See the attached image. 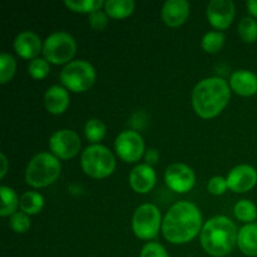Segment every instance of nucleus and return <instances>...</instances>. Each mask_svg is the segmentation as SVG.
<instances>
[{"label":"nucleus","mask_w":257,"mask_h":257,"mask_svg":"<svg viewBox=\"0 0 257 257\" xmlns=\"http://www.w3.org/2000/svg\"><path fill=\"white\" fill-rule=\"evenodd\" d=\"M202 215L192 202L175 203L163 217L162 233L166 240L175 245L192 241L202 231Z\"/></svg>","instance_id":"nucleus-1"},{"label":"nucleus","mask_w":257,"mask_h":257,"mask_svg":"<svg viewBox=\"0 0 257 257\" xmlns=\"http://www.w3.org/2000/svg\"><path fill=\"white\" fill-rule=\"evenodd\" d=\"M230 98V83L220 77L205 78L193 88L192 107L198 117L211 119L225 109Z\"/></svg>","instance_id":"nucleus-2"},{"label":"nucleus","mask_w":257,"mask_h":257,"mask_svg":"<svg viewBox=\"0 0 257 257\" xmlns=\"http://www.w3.org/2000/svg\"><path fill=\"white\" fill-rule=\"evenodd\" d=\"M238 230L226 216H215L203 225L200 233L201 246L211 256L223 257L237 245Z\"/></svg>","instance_id":"nucleus-3"},{"label":"nucleus","mask_w":257,"mask_h":257,"mask_svg":"<svg viewBox=\"0 0 257 257\" xmlns=\"http://www.w3.org/2000/svg\"><path fill=\"white\" fill-rule=\"evenodd\" d=\"M62 171L60 161L49 152L38 153L29 161L25 181L33 188L48 187L58 180Z\"/></svg>","instance_id":"nucleus-4"},{"label":"nucleus","mask_w":257,"mask_h":257,"mask_svg":"<svg viewBox=\"0 0 257 257\" xmlns=\"http://www.w3.org/2000/svg\"><path fill=\"white\" fill-rule=\"evenodd\" d=\"M80 166L87 176L95 180H103L114 172L115 157L105 146L90 145L82 152Z\"/></svg>","instance_id":"nucleus-5"},{"label":"nucleus","mask_w":257,"mask_h":257,"mask_svg":"<svg viewBox=\"0 0 257 257\" xmlns=\"http://www.w3.org/2000/svg\"><path fill=\"white\" fill-rule=\"evenodd\" d=\"M97 78L94 67L87 60H73L60 72L63 87L73 93H84L93 87Z\"/></svg>","instance_id":"nucleus-6"},{"label":"nucleus","mask_w":257,"mask_h":257,"mask_svg":"<svg viewBox=\"0 0 257 257\" xmlns=\"http://www.w3.org/2000/svg\"><path fill=\"white\" fill-rule=\"evenodd\" d=\"M75 53L77 43L69 33L55 32L48 35L43 43V55L50 64H69L73 62Z\"/></svg>","instance_id":"nucleus-7"},{"label":"nucleus","mask_w":257,"mask_h":257,"mask_svg":"<svg viewBox=\"0 0 257 257\" xmlns=\"http://www.w3.org/2000/svg\"><path fill=\"white\" fill-rule=\"evenodd\" d=\"M162 223L160 208L153 203H143L133 213L132 230L140 240H153L160 233Z\"/></svg>","instance_id":"nucleus-8"},{"label":"nucleus","mask_w":257,"mask_h":257,"mask_svg":"<svg viewBox=\"0 0 257 257\" xmlns=\"http://www.w3.org/2000/svg\"><path fill=\"white\" fill-rule=\"evenodd\" d=\"M114 150L122 161L127 163H136L145 155V141L136 131H123L115 138Z\"/></svg>","instance_id":"nucleus-9"},{"label":"nucleus","mask_w":257,"mask_h":257,"mask_svg":"<svg viewBox=\"0 0 257 257\" xmlns=\"http://www.w3.org/2000/svg\"><path fill=\"white\" fill-rule=\"evenodd\" d=\"M50 153L58 160L68 161L74 158L82 148V141L77 132L72 130H59L49 138Z\"/></svg>","instance_id":"nucleus-10"},{"label":"nucleus","mask_w":257,"mask_h":257,"mask_svg":"<svg viewBox=\"0 0 257 257\" xmlns=\"http://www.w3.org/2000/svg\"><path fill=\"white\" fill-rule=\"evenodd\" d=\"M165 181L167 187L176 193H187L195 187L196 176L185 163H172L166 168Z\"/></svg>","instance_id":"nucleus-11"},{"label":"nucleus","mask_w":257,"mask_h":257,"mask_svg":"<svg viewBox=\"0 0 257 257\" xmlns=\"http://www.w3.org/2000/svg\"><path fill=\"white\" fill-rule=\"evenodd\" d=\"M236 8L231 0H212L207 4L206 17L215 29L225 30L235 19Z\"/></svg>","instance_id":"nucleus-12"},{"label":"nucleus","mask_w":257,"mask_h":257,"mask_svg":"<svg viewBox=\"0 0 257 257\" xmlns=\"http://www.w3.org/2000/svg\"><path fill=\"white\" fill-rule=\"evenodd\" d=\"M228 190L235 193H245L252 190L257 183V171L250 165H240L228 172Z\"/></svg>","instance_id":"nucleus-13"},{"label":"nucleus","mask_w":257,"mask_h":257,"mask_svg":"<svg viewBox=\"0 0 257 257\" xmlns=\"http://www.w3.org/2000/svg\"><path fill=\"white\" fill-rule=\"evenodd\" d=\"M191 7L187 0H167L161 10L163 23L170 28H178L190 17Z\"/></svg>","instance_id":"nucleus-14"},{"label":"nucleus","mask_w":257,"mask_h":257,"mask_svg":"<svg viewBox=\"0 0 257 257\" xmlns=\"http://www.w3.org/2000/svg\"><path fill=\"white\" fill-rule=\"evenodd\" d=\"M157 181V175L153 170L152 166H148L147 163L137 165L130 173V185L131 188L136 193L146 195L153 190Z\"/></svg>","instance_id":"nucleus-15"},{"label":"nucleus","mask_w":257,"mask_h":257,"mask_svg":"<svg viewBox=\"0 0 257 257\" xmlns=\"http://www.w3.org/2000/svg\"><path fill=\"white\" fill-rule=\"evenodd\" d=\"M14 49L20 58L27 60L37 59L43 53V43L35 33L27 30L17 35L14 40Z\"/></svg>","instance_id":"nucleus-16"},{"label":"nucleus","mask_w":257,"mask_h":257,"mask_svg":"<svg viewBox=\"0 0 257 257\" xmlns=\"http://www.w3.org/2000/svg\"><path fill=\"white\" fill-rule=\"evenodd\" d=\"M70 104L69 90L63 85H52L44 94L45 109L50 114H63Z\"/></svg>","instance_id":"nucleus-17"},{"label":"nucleus","mask_w":257,"mask_h":257,"mask_svg":"<svg viewBox=\"0 0 257 257\" xmlns=\"http://www.w3.org/2000/svg\"><path fill=\"white\" fill-rule=\"evenodd\" d=\"M231 90L241 97H251L257 93V75L246 69L236 70L230 79Z\"/></svg>","instance_id":"nucleus-18"},{"label":"nucleus","mask_w":257,"mask_h":257,"mask_svg":"<svg viewBox=\"0 0 257 257\" xmlns=\"http://www.w3.org/2000/svg\"><path fill=\"white\" fill-rule=\"evenodd\" d=\"M237 246L246 256H257V223H247L238 230Z\"/></svg>","instance_id":"nucleus-19"},{"label":"nucleus","mask_w":257,"mask_h":257,"mask_svg":"<svg viewBox=\"0 0 257 257\" xmlns=\"http://www.w3.org/2000/svg\"><path fill=\"white\" fill-rule=\"evenodd\" d=\"M136 3L133 0H107L104 2V12L112 19H125L135 12Z\"/></svg>","instance_id":"nucleus-20"},{"label":"nucleus","mask_w":257,"mask_h":257,"mask_svg":"<svg viewBox=\"0 0 257 257\" xmlns=\"http://www.w3.org/2000/svg\"><path fill=\"white\" fill-rule=\"evenodd\" d=\"M0 197H2V207H0V215L2 217L13 216L18 212V207H20V198L18 197L17 192L8 186L0 187Z\"/></svg>","instance_id":"nucleus-21"},{"label":"nucleus","mask_w":257,"mask_h":257,"mask_svg":"<svg viewBox=\"0 0 257 257\" xmlns=\"http://www.w3.org/2000/svg\"><path fill=\"white\" fill-rule=\"evenodd\" d=\"M44 207V197L37 191H27L20 197V211L27 215H37Z\"/></svg>","instance_id":"nucleus-22"},{"label":"nucleus","mask_w":257,"mask_h":257,"mask_svg":"<svg viewBox=\"0 0 257 257\" xmlns=\"http://www.w3.org/2000/svg\"><path fill=\"white\" fill-rule=\"evenodd\" d=\"M84 135L87 141H89L92 145H100L107 135V127L104 123L98 118H92L85 123Z\"/></svg>","instance_id":"nucleus-23"},{"label":"nucleus","mask_w":257,"mask_h":257,"mask_svg":"<svg viewBox=\"0 0 257 257\" xmlns=\"http://www.w3.org/2000/svg\"><path fill=\"white\" fill-rule=\"evenodd\" d=\"M64 5L69 10L82 14H92L104 8L103 0H65Z\"/></svg>","instance_id":"nucleus-24"},{"label":"nucleus","mask_w":257,"mask_h":257,"mask_svg":"<svg viewBox=\"0 0 257 257\" xmlns=\"http://www.w3.org/2000/svg\"><path fill=\"white\" fill-rule=\"evenodd\" d=\"M233 213L241 222H245L246 225L253 223L257 218V207L250 200H241L233 207Z\"/></svg>","instance_id":"nucleus-25"},{"label":"nucleus","mask_w":257,"mask_h":257,"mask_svg":"<svg viewBox=\"0 0 257 257\" xmlns=\"http://www.w3.org/2000/svg\"><path fill=\"white\" fill-rule=\"evenodd\" d=\"M17 72V60L9 53L0 54V84L9 83Z\"/></svg>","instance_id":"nucleus-26"},{"label":"nucleus","mask_w":257,"mask_h":257,"mask_svg":"<svg viewBox=\"0 0 257 257\" xmlns=\"http://www.w3.org/2000/svg\"><path fill=\"white\" fill-rule=\"evenodd\" d=\"M225 44V34L221 32H208L203 35L202 42V49L206 53H211V54H215L218 53L223 48Z\"/></svg>","instance_id":"nucleus-27"},{"label":"nucleus","mask_w":257,"mask_h":257,"mask_svg":"<svg viewBox=\"0 0 257 257\" xmlns=\"http://www.w3.org/2000/svg\"><path fill=\"white\" fill-rule=\"evenodd\" d=\"M238 34L245 43H255L257 40V22L253 18L246 17L238 23Z\"/></svg>","instance_id":"nucleus-28"},{"label":"nucleus","mask_w":257,"mask_h":257,"mask_svg":"<svg viewBox=\"0 0 257 257\" xmlns=\"http://www.w3.org/2000/svg\"><path fill=\"white\" fill-rule=\"evenodd\" d=\"M28 73L37 80L45 79L50 73V63L45 58H37L30 60L28 65Z\"/></svg>","instance_id":"nucleus-29"},{"label":"nucleus","mask_w":257,"mask_h":257,"mask_svg":"<svg viewBox=\"0 0 257 257\" xmlns=\"http://www.w3.org/2000/svg\"><path fill=\"white\" fill-rule=\"evenodd\" d=\"M9 226L15 233H25L29 231L30 226H32V222H30L29 215L22 212V211H18L14 215L10 216Z\"/></svg>","instance_id":"nucleus-30"},{"label":"nucleus","mask_w":257,"mask_h":257,"mask_svg":"<svg viewBox=\"0 0 257 257\" xmlns=\"http://www.w3.org/2000/svg\"><path fill=\"white\" fill-rule=\"evenodd\" d=\"M140 257H170L167 250L158 242H148L143 246Z\"/></svg>","instance_id":"nucleus-31"},{"label":"nucleus","mask_w":257,"mask_h":257,"mask_svg":"<svg viewBox=\"0 0 257 257\" xmlns=\"http://www.w3.org/2000/svg\"><path fill=\"white\" fill-rule=\"evenodd\" d=\"M228 190L227 180L221 176H215V177L211 178L207 183V191L211 195L215 196H221Z\"/></svg>","instance_id":"nucleus-32"},{"label":"nucleus","mask_w":257,"mask_h":257,"mask_svg":"<svg viewBox=\"0 0 257 257\" xmlns=\"http://www.w3.org/2000/svg\"><path fill=\"white\" fill-rule=\"evenodd\" d=\"M108 24V15L105 12L98 10L89 15V25L94 30H103Z\"/></svg>","instance_id":"nucleus-33"},{"label":"nucleus","mask_w":257,"mask_h":257,"mask_svg":"<svg viewBox=\"0 0 257 257\" xmlns=\"http://www.w3.org/2000/svg\"><path fill=\"white\" fill-rule=\"evenodd\" d=\"M145 160H146V163H147L148 166L156 165V163L158 162V160H160V152H158L156 148H150V150L146 152Z\"/></svg>","instance_id":"nucleus-34"},{"label":"nucleus","mask_w":257,"mask_h":257,"mask_svg":"<svg viewBox=\"0 0 257 257\" xmlns=\"http://www.w3.org/2000/svg\"><path fill=\"white\" fill-rule=\"evenodd\" d=\"M246 7H247V12L250 13L251 17L257 18V0H248L246 3Z\"/></svg>","instance_id":"nucleus-35"},{"label":"nucleus","mask_w":257,"mask_h":257,"mask_svg":"<svg viewBox=\"0 0 257 257\" xmlns=\"http://www.w3.org/2000/svg\"><path fill=\"white\" fill-rule=\"evenodd\" d=\"M0 160H2V170H0V177L4 178L5 175H7V172H8V165H9V163H8V158H7V156L4 155V153H2V155H0Z\"/></svg>","instance_id":"nucleus-36"}]
</instances>
